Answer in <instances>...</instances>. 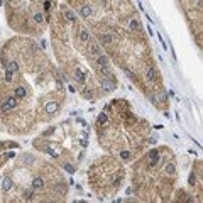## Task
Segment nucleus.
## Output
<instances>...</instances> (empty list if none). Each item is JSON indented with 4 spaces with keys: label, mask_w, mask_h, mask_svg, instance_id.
I'll return each mask as SVG.
<instances>
[{
    "label": "nucleus",
    "mask_w": 203,
    "mask_h": 203,
    "mask_svg": "<svg viewBox=\"0 0 203 203\" xmlns=\"http://www.w3.org/2000/svg\"><path fill=\"white\" fill-rule=\"evenodd\" d=\"M176 179V163L168 147L152 149L134 168V188L141 200H169Z\"/></svg>",
    "instance_id": "nucleus-1"
},
{
    "label": "nucleus",
    "mask_w": 203,
    "mask_h": 203,
    "mask_svg": "<svg viewBox=\"0 0 203 203\" xmlns=\"http://www.w3.org/2000/svg\"><path fill=\"white\" fill-rule=\"evenodd\" d=\"M190 188L193 190L191 200L203 201V161H196L193 168V173L190 176Z\"/></svg>",
    "instance_id": "nucleus-3"
},
{
    "label": "nucleus",
    "mask_w": 203,
    "mask_h": 203,
    "mask_svg": "<svg viewBox=\"0 0 203 203\" xmlns=\"http://www.w3.org/2000/svg\"><path fill=\"white\" fill-rule=\"evenodd\" d=\"M124 166L117 159V156H105L90 168L91 188L97 191V195H100V198L117 193L124 181Z\"/></svg>",
    "instance_id": "nucleus-2"
}]
</instances>
